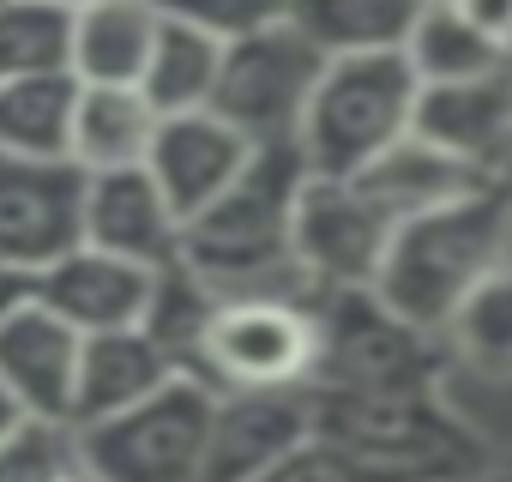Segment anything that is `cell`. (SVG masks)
Wrapping results in <instances>:
<instances>
[{
	"label": "cell",
	"instance_id": "6da1fadb",
	"mask_svg": "<svg viewBox=\"0 0 512 482\" xmlns=\"http://www.w3.org/2000/svg\"><path fill=\"white\" fill-rule=\"evenodd\" d=\"M506 254H512V187L494 181L488 193H470L458 205L398 223L374 296L410 326L446 338Z\"/></svg>",
	"mask_w": 512,
	"mask_h": 482
},
{
	"label": "cell",
	"instance_id": "7a4b0ae2",
	"mask_svg": "<svg viewBox=\"0 0 512 482\" xmlns=\"http://www.w3.org/2000/svg\"><path fill=\"white\" fill-rule=\"evenodd\" d=\"M314 404V434L368 452L380 464L416 470L428 482H470L488 470V446L482 434L458 416L452 398H440V386L428 392H332V386H308Z\"/></svg>",
	"mask_w": 512,
	"mask_h": 482
},
{
	"label": "cell",
	"instance_id": "3957f363",
	"mask_svg": "<svg viewBox=\"0 0 512 482\" xmlns=\"http://www.w3.org/2000/svg\"><path fill=\"white\" fill-rule=\"evenodd\" d=\"M416 103H422V79L404 49L326 61L302 139H296L308 157V175H326V181L368 175L398 139L416 133Z\"/></svg>",
	"mask_w": 512,
	"mask_h": 482
},
{
	"label": "cell",
	"instance_id": "277c9868",
	"mask_svg": "<svg viewBox=\"0 0 512 482\" xmlns=\"http://www.w3.org/2000/svg\"><path fill=\"white\" fill-rule=\"evenodd\" d=\"M320 362L314 386L332 392H428L446 374V338L392 314L374 290H326L314 302Z\"/></svg>",
	"mask_w": 512,
	"mask_h": 482
},
{
	"label": "cell",
	"instance_id": "5b68a950",
	"mask_svg": "<svg viewBox=\"0 0 512 482\" xmlns=\"http://www.w3.org/2000/svg\"><path fill=\"white\" fill-rule=\"evenodd\" d=\"M211 422H217V392L193 374H175L145 404L97 428H79V446L85 464L103 470L109 482H199Z\"/></svg>",
	"mask_w": 512,
	"mask_h": 482
},
{
	"label": "cell",
	"instance_id": "8992f818",
	"mask_svg": "<svg viewBox=\"0 0 512 482\" xmlns=\"http://www.w3.org/2000/svg\"><path fill=\"white\" fill-rule=\"evenodd\" d=\"M320 320L308 302H217L193 380L223 392H296L314 386Z\"/></svg>",
	"mask_w": 512,
	"mask_h": 482
},
{
	"label": "cell",
	"instance_id": "52a82bcc",
	"mask_svg": "<svg viewBox=\"0 0 512 482\" xmlns=\"http://www.w3.org/2000/svg\"><path fill=\"white\" fill-rule=\"evenodd\" d=\"M320 73H326V55L284 19L260 37H241L223 49L211 115H223L253 145H296L308 103L320 91Z\"/></svg>",
	"mask_w": 512,
	"mask_h": 482
},
{
	"label": "cell",
	"instance_id": "ba28073f",
	"mask_svg": "<svg viewBox=\"0 0 512 482\" xmlns=\"http://www.w3.org/2000/svg\"><path fill=\"white\" fill-rule=\"evenodd\" d=\"M91 175L73 157H7L0 151V266L43 278L55 260L85 248Z\"/></svg>",
	"mask_w": 512,
	"mask_h": 482
},
{
	"label": "cell",
	"instance_id": "9c48e42d",
	"mask_svg": "<svg viewBox=\"0 0 512 482\" xmlns=\"http://www.w3.org/2000/svg\"><path fill=\"white\" fill-rule=\"evenodd\" d=\"M398 217L362 187V181H326L314 175L296 205V260L326 290H374L380 266L392 254Z\"/></svg>",
	"mask_w": 512,
	"mask_h": 482
},
{
	"label": "cell",
	"instance_id": "30bf717a",
	"mask_svg": "<svg viewBox=\"0 0 512 482\" xmlns=\"http://www.w3.org/2000/svg\"><path fill=\"white\" fill-rule=\"evenodd\" d=\"M79 356H85V332H73L37 296H25L7 320H0V386L13 392V404L25 416L73 422Z\"/></svg>",
	"mask_w": 512,
	"mask_h": 482
},
{
	"label": "cell",
	"instance_id": "8fae6325",
	"mask_svg": "<svg viewBox=\"0 0 512 482\" xmlns=\"http://www.w3.org/2000/svg\"><path fill=\"white\" fill-rule=\"evenodd\" d=\"M31 296L43 308H55L73 332L85 338H103V332H133L151 320V302H157V272L121 260V254H103V248H73L67 260H55L43 278H31Z\"/></svg>",
	"mask_w": 512,
	"mask_h": 482
},
{
	"label": "cell",
	"instance_id": "7c38bea8",
	"mask_svg": "<svg viewBox=\"0 0 512 482\" xmlns=\"http://www.w3.org/2000/svg\"><path fill=\"white\" fill-rule=\"evenodd\" d=\"M308 434H314L308 386H296V392H223L199 482H260Z\"/></svg>",
	"mask_w": 512,
	"mask_h": 482
},
{
	"label": "cell",
	"instance_id": "4fadbf2b",
	"mask_svg": "<svg viewBox=\"0 0 512 482\" xmlns=\"http://www.w3.org/2000/svg\"><path fill=\"white\" fill-rule=\"evenodd\" d=\"M85 241L145 266V272H169V266H181L187 223L169 205V193L151 181V169H115V175H91Z\"/></svg>",
	"mask_w": 512,
	"mask_h": 482
},
{
	"label": "cell",
	"instance_id": "5bb4252c",
	"mask_svg": "<svg viewBox=\"0 0 512 482\" xmlns=\"http://www.w3.org/2000/svg\"><path fill=\"white\" fill-rule=\"evenodd\" d=\"M253 151H260V145L241 139L223 115L193 109V115H163L145 169L169 193V205L181 211V223H193L205 205H217L241 181V169L253 163Z\"/></svg>",
	"mask_w": 512,
	"mask_h": 482
},
{
	"label": "cell",
	"instance_id": "9a60e30c",
	"mask_svg": "<svg viewBox=\"0 0 512 482\" xmlns=\"http://www.w3.org/2000/svg\"><path fill=\"white\" fill-rule=\"evenodd\" d=\"M416 133L434 139L440 151L476 163L482 175H500L506 157H512V61L482 73V79L422 85Z\"/></svg>",
	"mask_w": 512,
	"mask_h": 482
},
{
	"label": "cell",
	"instance_id": "2e32d148",
	"mask_svg": "<svg viewBox=\"0 0 512 482\" xmlns=\"http://www.w3.org/2000/svg\"><path fill=\"white\" fill-rule=\"evenodd\" d=\"M175 356L145 332H103V338H85V356H79V392H73V428H97L133 404H145L151 392H163L175 380Z\"/></svg>",
	"mask_w": 512,
	"mask_h": 482
},
{
	"label": "cell",
	"instance_id": "e0dca14e",
	"mask_svg": "<svg viewBox=\"0 0 512 482\" xmlns=\"http://www.w3.org/2000/svg\"><path fill=\"white\" fill-rule=\"evenodd\" d=\"M398 223H410V217H428V211H440V205H458V199H470V193H488L500 175H482L476 163H464V157H452V151H440L434 139H422V133H410V139H398L368 175H356Z\"/></svg>",
	"mask_w": 512,
	"mask_h": 482
},
{
	"label": "cell",
	"instance_id": "ac0fdd59",
	"mask_svg": "<svg viewBox=\"0 0 512 482\" xmlns=\"http://www.w3.org/2000/svg\"><path fill=\"white\" fill-rule=\"evenodd\" d=\"M163 31L157 0H97L73 13V79L79 85H139Z\"/></svg>",
	"mask_w": 512,
	"mask_h": 482
},
{
	"label": "cell",
	"instance_id": "d6986e66",
	"mask_svg": "<svg viewBox=\"0 0 512 482\" xmlns=\"http://www.w3.org/2000/svg\"><path fill=\"white\" fill-rule=\"evenodd\" d=\"M163 115L139 85H85L79 115H73V163L85 175H115V169H145L157 145Z\"/></svg>",
	"mask_w": 512,
	"mask_h": 482
},
{
	"label": "cell",
	"instance_id": "ffe728a7",
	"mask_svg": "<svg viewBox=\"0 0 512 482\" xmlns=\"http://www.w3.org/2000/svg\"><path fill=\"white\" fill-rule=\"evenodd\" d=\"M422 19V0H290V25L326 55H398Z\"/></svg>",
	"mask_w": 512,
	"mask_h": 482
},
{
	"label": "cell",
	"instance_id": "44dd1931",
	"mask_svg": "<svg viewBox=\"0 0 512 482\" xmlns=\"http://www.w3.org/2000/svg\"><path fill=\"white\" fill-rule=\"evenodd\" d=\"M79 79L43 73L0 85V151L7 157H73V115H79Z\"/></svg>",
	"mask_w": 512,
	"mask_h": 482
},
{
	"label": "cell",
	"instance_id": "7402d4cb",
	"mask_svg": "<svg viewBox=\"0 0 512 482\" xmlns=\"http://www.w3.org/2000/svg\"><path fill=\"white\" fill-rule=\"evenodd\" d=\"M223 49H229V43H217V37L181 25V19H163L139 91L151 97L157 115H193V109H211L217 79H223Z\"/></svg>",
	"mask_w": 512,
	"mask_h": 482
},
{
	"label": "cell",
	"instance_id": "603a6c76",
	"mask_svg": "<svg viewBox=\"0 0 512 482\" xmlns=\"http://www.w3.org/2000/svg\"><path fill=\"white\" fill-rule=\"evenodd\" d=\"M404 55H410L422 85H458V79H482V73L506 67V49L482 25L464 19L458 0H434V7H422Z\"/></svg>",
	"mask_w": 512,
	"mask_h": 482
},
{
	"label": "cell",
	"instance_id": "cb8c5ba5",
	"mask_svg": "<svg viewBox=\"0 0 512 482\" xmlns=\"http://www.w3.org/2000/svg\"><path fill=\"white\" fill-rule=\"evenodd\" d=\"M73 73V13L49 0H0V85Z\"/></svg>",
	"mask_w": 512,
	"mask_h": 482
},
{
	"label": "cell",
	"instance_id": "d4e9b609",
	"mask_svg": "<svg viewBox=\"0 0 512 482\" xmlns=\"http://www.w3.org/2000/svg\"><path fill=\"white\" fill-rule=\"evenodd\" d=\"M452 356L482 368V374H512V254L500 260V272L470 296V308L452 320L446 332Z\"/></svg>",
	"mask_w": 512,
	"mask_h": 482
},
{
	"label": "cell",
	"instance_id": "484cf974",
	"mask_svg": "<svg viewBox=\"0 0 512 482\" xmlns=\"http://www.w3.org/2000/svg\"><path fill=\"white\" fill-rule=\"evenodd\" d=\"M73 464H85V446H79L73 422L25 416L7 440H0V482H61Z\"/></svg>",
	"mask_w": 512,
	"mask_h": 482
},
{
	"label": "cell",
	"instance_id": "4316f807",
	"mask_svg": "<svg viewBox=\"0 0 512 482\" xmlns=\"http://www.w3.org/2000/svg\"><path fill=\"white\" fill-rule=\"evenodd\" d=\"M260 482H428L416 470H398V464H380L368 452H350L326 434H308L290 458H278Z\"/></svg>",
	"mask_w": 512,
	"mask_h": 482
},
{
	"label": "cell",
	"instance_id": "83f0119b",
	"mask_svg": "<svg viewBox=\"0 0 512 482\" xmlns=\"http://www.w3.org/2000/svg\"><path fill=\"white\" fill-rule=\"evenodd\" d=\"M157 7H163V19H181L217 43L260 37V31L290 19V0H157Z\"/></svg>",
	"mask_w": 512,
	"mask_h": 482
},
{
	"label": "cell",
	"instance_id": "f1b7e54d",
	"mask_svg": "<svg viewBox=\"0 0 512 482\" xmlns=\"http://www.w3.org/2000/svg\"><path fill=\"white\" fill-rule=\"evenodd\" d=\"M458 7H464V19H470V25H482L500 49L512 43V0H458Z\"/></svg>",
	"mask_w": 512,
	"mask_h": 482
},
{
	"label": "cell",
	"instance_id": "f546056e",
	"mask_svg": "<svg viewBox=\"0 0 512 482\" xmlns=\"http://www.w3.org/2000/svg\"><path fill=\"white\" fill-rule=\"evenodd\" d=\"M31 296V278H19V272H7V266H0V320H7L19 302Z\"/></svg>",
	"mask_w": 512,
	"mask_h": 482
},
{
	"label": "cell",
	"instance_id": "4dcf8cb0",
	"mask_svg": "<svg viewBox=\"0 0 512 482\" xmlns=\"http://www.w3.org/2000/svg\"><path fill=\"white\" fill-rule=\"evenodd\" d=\"M19 422H25V410L13 404V392H7V386H0V440H7V434H13Z\"/></svg>",
	"mask_w": 512,
	"mask_h": 482
},
{
	"label": "cell",
	"instance_id": "1f68e13d",
	"mask_svg": "<svg viewBox=\"0 0 512 482\" xmlns=\"http://www.w3.org/2000/svg\"><path fill=\"white\" fill-rule=\"evenodd\" d=\"M61 482H109V476H103V470H91V464H73Z\"/></svg>",
	"mask_w": 512,
	"mask_h": 482
},
{
	"label": "cell",
	"instance_id": "d6a6232c",
	"mask_svg": "<svg viewBox=\"0 0 512 482\" xmlns=\"http://www.w3.org/2000/svg\"><path fill=\"white\" fill-rule=\"evenodd\" d=\"M49 7H61V13H85V7H97V0H49Z\"/></svg>",
	"mask_w": 512,
	"mask_h": 482
},
{
	"label": "cell",
	"instance_id": "836d02e7",
	"mask_svg": "<svg viewBox=\"0 0 512 482\" xmlns=\"http://www.w3.org/2000/svg\"><path fill=\"white\" fill-rule=\"evenodd\" d=\"M470 482H512V470H482V476H470Z\"/></svg>",
	"mask_w": 512,
	"mask_h": 482
},
{
	"label": "cell",
	"instance_id": "e575fe53",
	"mask_svg": "<svg viewBox=\"0 0 512 482\" xmlns=\"http://www.w3.org/2000/svg\"><path fill=\"white\" fill-rule=\"evenodd\" d=\"M506 61H512V43H506Z\"/></svg>",
	"mask_w": 512,
	"mask_h": 482
},
{
	"label": "cell",
	"instance_id": "d590c367",
	"mask_svg": "<svg viewBox=\"0 0 512 482\" xmlns=\"http://www.w3.org/2000/svg\"><path fill=\"white\" fill-rule=\"evenodd\" d=\"M422 7H434V0H422Z\"/></svg>",
	"mask_w": 512,
	"mask_h": 482
}]
</instances>
